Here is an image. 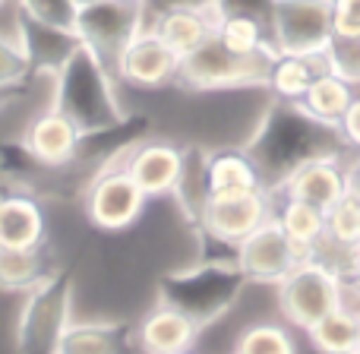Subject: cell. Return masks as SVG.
<instances>
[{
    "instance_id": "1",
    "label": "cell",
    "mask_w": 360,
    "mask_h": 354,
    "mask_svg": "<svg viewBox=\"0 0 360 354\" xmlns=\"http://www.w3.org/2000/svg\"><path fill=\"white\" fill-rule=\"evenodd\" d=\"M243 152L253 158L262 190L278 193L288 177L304 165L319 162V158H342L345 143L338 137V127L310 118L300 105L278 101Z\"/></svg>"
},
{
    "instance_id": "2",
    "label": "cell",
    "mask_w": 360,
    "mask_h": 354,
    "mask_svg": "<svg viewBox=\"0 0 360 354\" xmlns=\"http://www.w3.org/2000/svg\"><path fill=\"white\" fill-rule=\"evenodd\" d=\"M54 108L73 120L82 139L111 133L127 124V114L114 92L111 67L82 42L57 67Z\"/></svg>"
},
{
    "instance_id": "3",
    "label": "cell",
    "mask_w": 360,
    "mask_h": 354,
    "mask_svg": "<svg viewBox=\"0 0 360 354\" xmlns=\"http://www.w3.org/2000/svg\"><path fill=\"white\" fill-rule=\"evenodd\" d=\"M247 275L228 260H205L196 266L174 269L158 282V304L184 313L196 329L218 323L224 313L237 307L247 291Z\"/></svg>"
},
{
    "instance_id": "4",
    "label": "cell",
    "mask_w": 360,
    "mask_h": 354,
    "mask_svg": "<svg viewBox=\"0 0 360 354\" xmlns=\"http://www.w3.org/2000/svg\"><path fill=\"white\" fill-rule=\"evenodd\" d=\"M73 326V275L57 269L29 291L16 323L19 354H57Z\"/></svg>"
},
{
    "instance_id": "5",
    "label": "cell",
    "mask_w": 360,
    "mask_h": 354,
    "mask_svg": "<svg viewBox=\"0 0 360 354\" xmlns=\"http://www.w3.org/2000/svg\"><path fill=\"white\" fill-rule=\"evenodd\" d=\"M278 307L291 326L313 329L319 320L345 307V282L326 260L307 256L278 282Z\"/></svg>"
},
{
    "instance_id": "6",
    "label": "cell",
    "mask_w": 360,
    "mask_h": 354,
    "mask_svg": "<svg viewBox=\"0 0 360 354\" xmlns=\"http://www.w3.org/2000/svg\"><path fill=\"white\" fill-rule=\"evenodd\" d=\"M275 54L240 57L231 54L212 32L193 54L180 61L177 80L190 89H237V86H266L269 67Z\"/></svg>"
},
{
    "instance_id": "7",
    "label": "cell",
    "mask_w": 360,
    "mask_h": 354,
    "mask_svg": "<svg viewBox=\"0 0 360 354\" xmlns=\"http://www.w3.org/2000/svg\"><path fill=\"white\" fill-rule=\"evenodd\" d=\"M332 42V0H275L269 44L275 57H323Z\"/></svg>"
},
{
    "instance_id": "8",
    "label": "cell",
    "mask_w": 360,
    "mask_h": 354,
    "mask_svg": "<svg viewBox=\"0 0 360 354\" xmlns=\"http://www.w3.org/2000/svg\"><path fill=\"white\" fill-rule=\"evenodd\" d=\"M146 29V4L124 0H89L76 16V38L92 48L108 67H114L117 54Z\"/></svg>"
},
{
    "instance_id": "9",
    "label": "cell",
    "mask_w": 360,
    "mask_h": 354,
    "mask_svg": "<svg viewBox=\"0 0 360 354\" xmlns=\"http://www.w3.org/2000/svg\"><path fill=\"white\" fill-rule=\"evenodd\" d=\"M146 193L120 165H105L86 190V212L98 228L124 231L143 215Z\"/></svg>"
},
{
    "instance_id": "10",
    "label": "cell",
    "mask_w": 360,
    "mask_h": 354,
    "mask_svg": "<svg viewBox=\"0 0 360 354\" xmlns=\"http://www.w3.org/2000/svg\"><path fill=\"white\" fill-rule=\"evenodd\" d=\"M234 260L240 266V272L247 275V282H259V285H278L300 260H307L281 231V225L275 218H269L266 225L253 231L247 241L237 244Z\"/></svg>"
},
{
    "instance_id": "11",
    "label": "cell",
    "mask_w": 360,
    "mask_h": 354,
    "mask_svg": "<svg viewBox=\"0 0 360 354\" xmlns=\"http://www.w3.org/2000/svg\"><path fill=\"white\" fill-rule=\"evenodd\" d=\"M269 218H272V193L266 190L243 193V196H212L199 218V228L209 241L237 250V244L247 241Z\"/></svg>"
},
{
    "instance_id": "12",
    "label": "cell",
    "mask_w": 360,
    "mask_h": 354,
    "mask_svg": "<svg viewBox=\"0 0 360 354\" xmlns=\"http://www.w3.org/2000/svg\"><path fill=\"white\" fill-rule=\"evenodd\" d=\"M111 73L117 80L130 82L139 89H158L177 80L180 73V57L152 29H143L124 51L117 54Z\"/></svg>"
},
{
    "instance_id": "13",
    "label": "cell",
    "mask_w": 360,
    "mask_h": 354,
    "mask_svg": "<svg viewBox=\"0 0 360 354\" xmlns=\"http://www.w3.org/2000/svg\"><path fill=\"white\" fill-rule=\"evenodd\" d=\"M120 168L127 171L136 187L146 196H165L174 193L180 171H184V149H177L174 143L165 139H149V143H136L127 149V158L120 162Z\"/></svg>"
},
{
    "instance_id": "14",
    "label": "cell",
    "mask_w": 360,
    "mask_h": 354,
    "mask_svg": "<svg viewBox=\"0 0 360 354\" xmlns=\"http://www.w3.org/2000/svg\"><path fill=\"white\" fill-rule=\"evenodd\" d=\"M79 130L73 127V120L63 118L57 108H48L44 114H38L35 120L25 130V156H32L35 165L44 168H63V165H73L79 158Z\"/></svg>"
},
{
    "instance_id": "15",
    "label": "cell",
    "mask_w": 360,
    "mask_h": 354,
    "mask_svg": "<svg viewBox=\"0 0 360 354\" xmlns=\"http://www.w3.org/2000/svg\"><path fill=\"white\" fill-rule=\"evenodd\" d=\"M57 354H143V348L127 320H86L70 326Z\"/></svg>"
},
{
    "instance_id": "16",
    "label": "cell",
    "mask_w": 360,
    "mask_h": 354,
    "mask_svg": "<svg viewBox=\"0 0 360 354\" xmlns=\"http://www.w3.org/2000/svg\"><path fill=\"white\" fill-rule=\"evenodd\" d=\"M278 193L329 212L332 206L348 193V171H345V162L342 158H319V162L304 165L300 171H294V175L288 177V184L281 187Z\"/></svg>"
},
{
    "instance_id": "17",
    "label": "cell",
    "mask_w": 360,
    "mask_h": 354,
    "mask_svg": "<svg viewBox=\"0 0 360 354\" xmlns=\"http://www.w3.org/2000/svg\"><path fill=\"white\" fill-rule=\"evenodd\" d=\"M48 222L35 196L29 193H0V247L35 250L41 247Z\"/></svg>"
},
{
    "instance_id": "18",
    "label": "cell",
    "mask_w": 360,
    "mask_h": 354,
    "mask_svg": "<svg viewBox=\"0 0 360 354\" xmlns=\"http://www.w3.org/2000/svg\"><path fill=\"white\" fill-rule=\"evenodd\" d=\"M146 29L155 32L180 61H184L186 54H193V51L215 32V23H212L209 10H196V6H171V10H158Z\"/></svg>"
},
{
    "instance_id": "19",
    "label": "cell",
    "mask_w": 360,
    "mask_h": 354,
    "mask_svg": "<svg viewBox=\"0 0 360 354\" xmlns=\"http://www.w3.org/2000/svg\"><path fill=\"white\" fill-rule=\"evenodd\" d=\"M136 336H139L143 354H180V351L193 348L199 329L184 313L158 304L155 310L146 313V320L136 326Z\"/></svg>"
},
{
    "instance_id": "20",
    "label": "cell",
    "mask_w": 360,
    "mask_h": 354,
    "mask_svg": "<svg viewBox=\"0 0 360 354\" xmlns=\"http://www.w3.org/2000/svg\"><path fill=\"white\" fill-rule=\"evenodd\" d=\"M205 177H209V196H243L262 190L259 171L243 149H224L209 156Z\"/></svg>"
},
{
    "instance_id": "21",
    "label": "cell",
    "mask_w": 360,
    "mask_h": 354,
    "mask_svg": "<svg viewBox=\"0 0 360 354\" xmlns=\"http://www.w3.org/2000/svg\"><path fill=\"white\" fill-rule=\"evenodd\" d=\"M272 218L281 225L288 241L300 250L304 256H316L319 247L326 244V212L310 203L281 196V206L272 209Z\"/></svg>"
},
{
    "instance_id": "22",
    "label": "cell",
    "mask_w": 360,
    "mask_h": 354,
    "mask_svg": "<svg viewBox=\"0 0 360 354\" xmlns=\"http://www.w3.org/2000/svg\"><path fill=\"white\" fill-rule=\"evenodd\" d=\"M326 70V57H291V54H278L269 67L266 86L275 92L278 101H291L300 105L307 95V89L313 86L319 73Z\"/></svg>"
},
{
    "instance_id": "23",
    "label": "cell",
    "mask_w": 360,
    "mask_h": 354,
    "mask_svg": "<svg viewBox=\"0 0 360 354\" xmlns=\"http://www.w3.org/2000/svg\"><path fill=\"white\" fill-rule=\"evenodd\" d=\"M354 95H357V89L351 86V82H345L342 76H335L332 70H323V73L313 80V86L307 89L300 108H304L310 118L323 120V124H329V127H338L345 111H348L351 101H354Z\"/></svg>"
},
{
    "instance_id": "24",
    "label": "cell",
    "mask_w": 360,
    "mask_h": 354,
    "mask_svg": "<svg viewBox=\"0 0 360 354\" xmlns=\"http://www.w3.org/2000/svg\"><path fill=\"white\" fill-rule=\"evenodd\" d=\"M215 38L231 51V54H240V57L275 54L272 44H269V25L259 23V19H253V16H240V13L218 16L215 19Z\"/></svg>"
},
{
    "instance_id": "25",
    "label": "cell",
    "mask_w": 360,
    "mask_h": 354,
    "mask_svg": "<svg viewBox=\"0 0 360 354\" xmlns=\"http://www.w3.org/2000/svg\"><path fill=\"white\" fill-rule=\"evenodd\" d=\"M205 158L199 149H184V171H180V180L174 187L180 209L190 218L193 225H199L205 206H209V177H205Z\"/></svg>"
},
{
    "instance_id": "26",
    "label": "cell",
    "mask_w": 360,
    "mask_h": 354,
    "mask_svg": "<svg viewBox=\"0 0 360 354\" xmlns=\"http://www.w3.org/2000/svg\"><path fill=\"white\" fill-rule=\"evenodd\" d=\"M357 310L338 307L335 313L319 320L313 329H307V336L323 354H351L357 351Z\"/></svg>"
},
{
    "instance_id": "27",
    "label": "cell",
    "mask_w": 360,
    "mask_h": 354,
    "mask_svg": "<svg viewBox=\"0 0 360 354\" xmlns=\"http://www.w3.org/2000/svg\"><path fill=\"white\" fill-rule=\"evenodd\" d=\"M48 275L41 263V247L35 250H4L0 247V288L29 294Z\"/></svg>"
},
{
    "instance_id": "28",
    "label": "cell",
    "mask_w": 360,
    "mask_h": 354,
    "mask_svg": "<svg viewBox=\"0 0 360 354\" xmlns=\"http://www.w3.org/2000/svg\"><path fill=\"white\" fill-rule=\"evenodd\" d=\"M326 244L345 253H354L360 247V199L354 193H345L326 212Z\"/></svg>"
},
{
    "instance_id": "29",
    "label": "cell",
    "mask_w": 360,
    "mask_h": 354,
    "mask_svg": "<svg viewBox=\"0 0 360 354\" xmlns=\"http://www.w3.org/2000/svg\"><path fill=\"white\" fill-rule=\"evenodd\" d=\"M234 354H297V345L285 326L256 323L237 339Z\"/></svg>"
},
{
    "instance_id": "30",
    "label": "cell",
    "mask_w": 360,
    "mask_h": 354,
    "mask_svg": "<svg viewBox=\"0 0 360 354\" xmlns=\"http://www.w3.org/2000/svg\"><path fill=\"white\" fill-rule=\"evenodd\" d=\"M32 70V57L19 35H0V89H19Z\"/></svg>"
},
{
    "instance_id": "31",
    "label": "cell",
    "mask_w": 360,
    "mask_h": 354,
    "mask_svg": "<svg viewBox=\"0 0 360 354\" xmlns=\"http://www.w3.org/2000/svg\"><path fill=\"white\" fill-rule=\"evenodd\" d=\"M326 70H332L335 76H342L345 82L360 92V38H342L332 35L329 48H326Z\"/></svg>"
},
{
    "instance_id": "32",
    "label": "cell",
    "mask_w": 360,
    "mask_h": 354,
    "mask_svg": "<svg viewBox=\"0 0 360 354\" xmlns=\"http://www.w3.org/2000/svg\"><path fill=\"white\" fill-rule=\"evenodd\" d=\"M16 4L22 6L25 16L76 35V16H79V4L76 0H16Z\"/></svg>"
},
{
    "instance_id": "33",
    "label": "cell",
    "mask_w": 360,
    "mask_h": 354,
    "mask_svg": "<svg viewBox=\"0 0 360 354\" xmlns=\"http://www.w3.org/2000/svg\"><path fill=\"white\" fill-rule=\"evenodd\" d=\"M332 35L360 38V0H332Z\"/></svg>"
},
{
    "instance_id": "34",
    "label": "cell",
    "mask_w": 360,
    "mask_h": 354,
    "mask_svg": "<svg viewBox=\"0 0 360 354\" xmlns=\"http://www.w3.org/2000/svg\"><path fill=\"white\" fill-rule=\"evenodd\" d=\"M338 137H342L345 149H354V152H360V92L354 95L351 108L345 111L342 124H338Z\"/></svg>"
},
{
    "instance_id": "35",
    "label": "cell",
    "mask_w": 360,
    "mask_h": 354,
    "mask_svg": "<svg viewBox=\"0 0 360 354\" xmlns=\"http://www.w3.org/2000/svg\"><path fill=\"white\" fill-rule=\"evenodd\" d=\"M212 0H146V10H171V6H196V10H205Z\"/></svg>"
},
{
    "instance_id": "36",
    "label": "cell",
    "mask_w": 360,
    "mask_h": 354,
    "mask_svg": "<svg viewBox=\"0 0 360 354\" xmlns=\"http://www.w3.org/2000/svg\"><path fill=\"white\" fill-rule=\"evenodd\" d=\"M345 171H348V193H354L360 199V152L351 162H345Z\"/></svg>"
},
{
    "instance_id": "37",
    "label": "cell",
    "mask_w": 360,
    "mask_h": 354,
    "mask_svg": "<svg viewBox=\"0 0 360 354\" xmlns=\"http://www.w3.org/2000/svg\"><path fill=\"white\" fill-rule=\"evenodd\" d=\"M16 95H19V89H0V111H4V108L10 105Z\"/></svg>"
},
{
    "instance_id": "38",
    "label": "cell",
    "mask_w": 360,
    "mask_h": 354,
    "mask_svg": "<svg viewBox=\"0 0 360 354\" xmlns=\"http://www.w3.org/2000/svg\"><path fill=\"white\" fill-rule=\"evenodd\" d=\"M354 266H357V272H360V247L354 250Z\"/></svg>"
},
{
    "instance_id": "39",
    "label": "cell",
    "mask_w": 360,
    "mask_h": 354,
    "mask_svg": "<svg viewBox=\"0 0 360 354\" xmlns=\"http://www.w3.org/2000/svg\"><path fill=\"white\" fill-rule=\"evenodd\" d=\"M357 351H360V317H357Z\"/></svg>"
},
{
    "instance_id": "40",
    "label": "cell",
    "mask_w": 360,
    "mask_h": 354,
    "mask_svg": "<svg viewBox=\"0 0 360 354\" xmlns=\"http://www.w3.org/2000/svg\"><path fill=\"white\" fill-rule=\"evenodd\" d=\"M124 4H146V0H124Z\"/></svg>"
},
{
    "instance_id": "41",
    "label": "cell",
    "mask_w": 360,
    "mask_h": 354,
    "mask_svg": "<svg viewBox=\"0 0 360 354\" xmlns=\"http://www.w3.org/2000/svg\"><path fill=\"white\" fill-rule=\"evenodd\" d=\"M180 354H190V351H180Z\"/></svg>"
},
{
    "instance_id": "42",
    "label": "cell",
    "mask_w": 360,
    "mask_h": 354,
    "mask_svg": "<svg viewBox=\"0 0 360 354\" xmlns=\"http://www.w3.org/2000/svg\"><path fill=\"white\" fill-rule=\"evenodd\" d=\"M351 354H360V351H351Z\"/></svg>"
},
{
    "instance_id": "43",
    "label": "cell",
    "mask_w": 360,
    "mask_h": 354,
    "mask_svg": "<svg viewBox=\"0 0 360 354\" xmlns=\"http://www.w3.org/2000/svg\"><path fill=\"white\" fill-rule=\"evenodd\" d=\"M0 6H4V0H0Z\"/></svg>"
}]
</instances>
